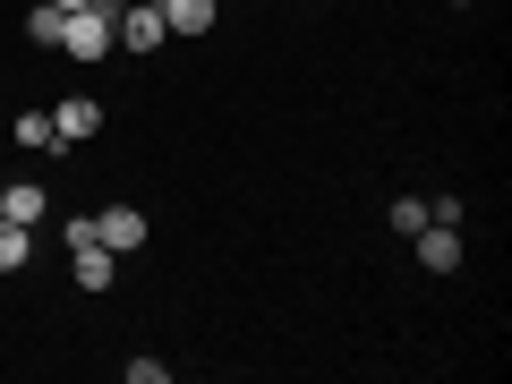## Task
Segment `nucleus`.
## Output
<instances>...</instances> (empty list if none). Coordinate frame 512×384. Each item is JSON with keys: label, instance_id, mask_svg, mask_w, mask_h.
<instances>
[{"label": "nucleus", "instance_id": "0eeeda50", "mask_svg": "<svg viewBox=\"0 0 512 384\" xmlns=\"http://www.w3.org/2000/svg\"><path fill=\"white\" fill-rule=\"evenodd\" d=\"M43 214H52V188H43V180H9V188H0V222H26V231H35Z\"/></svg>", "mask_w": 512, "mask_h": 384}, {"label": "nucleus", "instance_id": "7ed1b4c3", "mask_svg": "<svg viewBox=\"0 0 512 384\" xmlns=\"http://www.w3.org/2000/svg\"><path fill=\"white\" fill-rule=\"evenodd\" d=\"M94 239H103L111 256H137V248L154 239V222L137 214V205H103V214H94Z\"/></svg>", "mask_w": 512, "mask_h": 384}, {"label": "nucleus", "instance_id": "20e7f679", "mask_svg": "<svg viewBox=\"0 0 512 384\" xmlns=\"http://www.w3.org/2000/svg\"><path fill=\"white\" fill-rule=\"evenodd\" d=\"M410 248H419V274H461V222H419Z\"/></svg>", "mask_w": 512, "mask_h": 384}, {"label": "nucleus", "instance_id": "6e6552de", "mask_svg": "<svg viewBox=\"0 0 512 384\" xmlns=\"http://www.w3.org/2000/svg\"><path fill=\"white\" fill-rule=\"evenodd\" d=\"M163 26H171V35H214L222 0H163Z\"/></svg>", "mask_w": 512, "mask_h": 384}, {"label": "nucleus", "instance_id": "9d476101", "mask_svg": "<svg viewBox=\"0 0 512 384\" xmlns=\"http://www.w3.org/2000/svg\"><path fill=\"white\" fill-rule=\"evenodd\" d=\"M18 146H26V154H60V137H52V111H18Z\"/></svg>", "mask_w": 512, "mask_h": 384}, {"label": "nucleus", "instance_id": "1a4fd4ad", "mask_svg": "<svg viewBox=\"0 0 512 384\" xmlns=\"http://www.w3.org/2000/svg\"><path fill=\"white\" fill-rule=\"evenodd\" d=\"M35 265V231L26 222H0V274H26Z\"/></svg>", "mask_w": 512, "mask_h": 384}, {"label": "nucleus", "instance_id": "423d86ee", "mask_svg": "<svg viewBox=\"0 0 512 384\" xmlns=\"http://www.w3.org/2000/svg\"><path fill=\"white\" fill-rule=\"evenodd\" d=\"M69 265H77V291H111V282H120V256H111L103 239H77Z\"/></svg>", "mask_w": 512, "mask_h": 384}, {"label": "nucleus", "instance_id": "4468645a", "mask_svg": "<svg viewBox=\"0 0 512 384\" xmlns=\"http://www.w3.org/2000/svg\"><path fill=\"white\" fill-rule=\"evenodd\" d=\"M94 9H128V0H94Z\"/></svg>", "mask_w": 512, "mask_h": 384}, {"label": "nucleus", "instance_id": "f03ea898", "mask_svg": "<svg viewBox=\"0 0 512 384\" xmlns=\"http://www.w3.org/2000/svg\"><path fill=\"white\" fill-rule=\"evenodd\" d=\"M60 52L86 60V69H94V60H111V9H94V0H86V9H69V18H60Z\"/></svg>", "mask_w": 512, "mask_h": 384}, {"label": "nucleus", "instance_id": "ddd939ff", "mask_svg": "<svg viewBox=\"0 0 512 384\" xmlns=\"http://www.w3.org/2000/svg\"><path fill=\"white\" fill-rule=\"evenodd\" d=\"M52 9H86V0H52Z\"/></svg>", "mask_w": 512, "mask_h": 384}, {"label": "nucleus", "instance_id": "2eb2a0df", "mask_svg": "<svg viewBox=\"0 0 512 384\" xmlns=\"http://www.w3.org/2000/svg\"><path fill=\"white\" fill-rule=\"evenodd\" d=\"M453 9H470V0H453Z\"/></svg>", "mask_w": 512, "mask_h": 384}, {"label": "nucleus", "instance_id": "f8f14e48", "mask_svg": "<svg viewBox=\"0 0 512 384\" xmlns=\"http://www.w3.org/2000/svg\"><path fill=\"white\" fill-rule=\"evenodd\" d=\"M384 222H393V231L410 239V231H419V222H427V205H419V197H393V214H384Z\"/></svg>", "mask_w": 512, "mask_h": 384}, {"label": "nucleus", "instance_id": "9b49d317", "mask_svg": "<svg viewBox=\"0 0 512 384\" xmlns=\"http://www.w3.org/2000/svg\"><path fill=\"white\" fill-rule=\"evenodd\" d=\"M60 18H69V9H52V0H43V9H26V43H43V52H60Z\"/></svg>", "mask_w": 512, "mask_h": 384}, {"label": "nucleus", "instance_id": "f257e3e1", "mask_svg": "<svg viewBox=\"0 0 512 384\" xmlns=\"http://www.w3.org/2000/svg\"><path fill=\"white\" fill-rule=\"evenodd\" d=\"M163 43H171V26H163V9H154V0H128V9H111V52L154 60Z\"/></svg>", "mask_w": 512, "mask_h": 384}, {"label": "nucleus", "instance_id": "39448f33", "mask_svg": "<svg viewBox=\"0 0 512 384\" xmlns=\"http://www.w3.org/2000/svg\"><path fill=\"white\" fill-rule=\"evenodd\" d=\"M94 128H103V103H94V94H69V103H52V137H60V146H86Z\"/></svg>", "mask_w": 512, "mask_h": 384}]
</instances>
